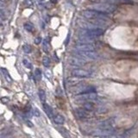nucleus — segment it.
I'll use <instances>...</instances> for the list:
<instances>
[{"label": "nucleus", "mask_w": 138, "mask_h": 138, "mask_svg": "<svg viewBox=\"0 0 138 138\" xmlns=\"http://www.w3.org/2000/svg\"><path fill=\"white\" fill-rule=\"evenodd\" d=\"M73 75L77 78H87L90 77L91 73L85 70H75L73 73Z\"/></svg>", "instance_id": "1"}, {"label": "nucleus", "mask_w": 138, "mask_h": 138, "mask_svg": "<svg viewBox=\"0 0 138 138\" xmlns=\"http://www.w3.org/2000/svg\"><path fill=\"white\" fill-rule=\"evenodd\" d=\"M54 122L57 124H63L65 123V117L63 116L60 115V114H55L53 116Z\"/></svg>", "instance_id": "2"}, {"label": "nucleus", "mask_w": 138, "mask_h": 138, "mask_svg": "<svg viewBox=\"0 0 138 138\" xmlns=\"http://www.w3.org/2000/svg\"><path fill=\"white\" fill-rule=\"evenodd\" d=\"M43 109H44V110H45V112L47 113V115L49 116V117L53 118V116L54 115L53 109H52L49 105H48V104H43Z\"/></svg>", "instance_id": "3"}, {"label": "nucleus", "mask_w": 138, "mask_h": 138, "mask_svg": "<svg viewBox=\"0 0 138 138\" xmlns=\"http://www.w3.org/2000/svg\"><path fill=\"white\" fill-rule=\"evenodd\" d=\"M84 109L86 110H88V111H92L93 109H94V105H93V104H92V103L88 102V103H86V104H84Z\"/></svg>", "instance_id": "4"}, {"label": "nucleus", "mask_w": 138, "mask_h": 138, "mask_svg": "<svg viewBox=\"0 0 138 138\" xmlns=\"http://www.w3.org/2000/svg\"><path fill=\"white\" fill-rule=\"evenodd\" d=\"M39 95H40V98L41 100L42 101V102H45L46 101V94H45V92L42 90L40 91V92H39Z\"/></svg>", "instance_id": "5"}, {"label": "nucleus", "mask_w": 138, "mask_h": 138, "mask_svg": "<svg viewBox=\"0 0 138 138\" xmlns=\"http://www.w3.org/2000/svg\"><path fill=\"white\" fill-rule=\"evenodd\" d=\"M49 59H48V58H44V60H43V64H44V66L45 67H48L49 66Z\"/></svg>", "instance_id": "6"}, {"label": "nucleus", "mask_w": 138, "mask_h": 138, "mask_svg": "<svg viewBox=\"0 0 138 138\" xmlns=\"http://www.w3.org/2000/svg\"><path fill=\"white\" fill-rule=\"evenodd\" d=\"M35 75H36V77L37 78V79H40V78L42 77V73H41L40 70H36V71L35 72Z\"/></svg>", "instance_id": "7"}]
</instances>
